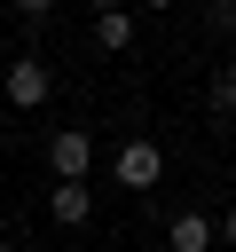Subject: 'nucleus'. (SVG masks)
Masks as SVG:
<instances>
[{"label":"nucleus","mask_w":236,"mask_h":252,"mask_svg":"<svg viewBox=\"0 0 236 252\" xmlns=\"http://www.w3.org/2000/svg\"><path fill=\"white\" fill-rule=\"evenodd\" d=\"M47 213H55V228H87L94 220V189L87 181H55L47 189Z\"/></svg>","instance_id":"4"},{"label":"nucleus","mask_w":236,"mask_h":252,"mask_svg":"<svg viewBox=\"0 0 236 252\" xmlns=\"http://www.w3.org/2000/svg\"><path fill=\"white\" fill-rule=\"evenodd\" d=\"M212 228H220V244H228V252H236V205H228V213H220V220H212Z\"/></svg>","instance_id":"9"},{"label":"nucleus","mask_w":236,"mask_h":252,"mask_svg":"<svg viewBox=\"0 0 236 252\" xmlns=\"http://www.w3.org/2000/svg\"><path fill=\"white\" fill-rule=\"evenodd\" d=\"M134 39V8H102L94 16V47H126Z\"/></svg>","instance_id":"6"},{"label":"nucleus","mask_w":236,"mask_h":252,"mask_svg":"<svg viewBox=\"0 0 236 252\" xmlns=\"http://www.w3.org/2000/svg\"><path fill=\"white\" fill-rule=\"evenodd\" d=\"M205 24H212V32H236V0H212V8H205Z\"/></svg>","instance_id":"8"},{"label":"nucleus","mask_w":236,"mask_h":252,"mask_svg":"<svg viewBox=\"0 0 236 252\" xmlns=\"http://www.w3.org/2000/svg\"><path fill=\"white\" fill-rule=\"evenodd\" d=\"M0 252H8V236H0Z\"/></svg>","instance_id":"10"},{"label":"nucleus","mask_w":236,"mask_h":252,"mask_svg":"<svg viewBox=\"0 0 236 252\" xmlns=\"http://www.w3.org/2000/svg\"><path fill=\"white\" fill-rule=\"evenodd\" d=\"M212 110H220V118H236V63H220V71H212Z\"/></svg>","instance_id":"7"},{"label":"nucleus","mask_w":236,"mask_h":252,"mask_svg":"<svg viewBox=\"0 0 236 252\" xmlns=\"http://www.w3.org/2000/svg\"><path fill=\"white\" fill-rule=\"evenodd\" d=\"M47 165H55V181H87V165H94V142H87V126H63V134L47 142Z\"/></svg>","instance_id":"3"},{"label":"nucleus","mask_w":236,"mask_h":252,"mask_svg":"<svg viewBox=\"0 0 236 252\" xmlns=\"http://www.w3.org/2000/svg\"><path fill=\"white\" fill-rule=\"evenodd\" d=\"M0 87H8L16 110H39V102L55 94V71H47V55H16V63L0 71Z\"/></svg>","instance_id":"1"},{"label":"nucleus","mask_w":236,"mask_h":252,"mask_svg":"<svg viewBox=\"0 0 236 252\" xmlns=\"http://www.w3.org/2000/svg\"><path fill=\"white\" fill-rule=\"evenodd\" d=\"M212 236H220V228H212L205 213H173V220H165V244H173V252H212Z\"/></svg>","instance_id":"5"},{"label":"nucleus","mask_w":236,"mask_h":252,"mask_svg":"<svg viewBox=\"0 0 236 252\" xmlns=\"http://www.w3.org/2000/svg\"><path fill=\"white\" fill-rule=\"evenodd\" d=\"M110 173H118V189H157V173H165V150H157V142H118Z\"/></svg>","instance_id":"2"}]
</instances>
